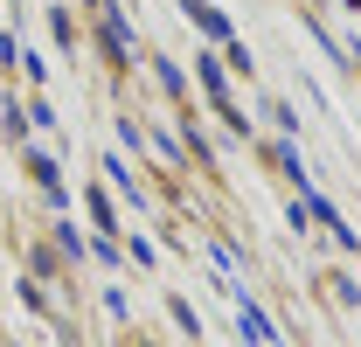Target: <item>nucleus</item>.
<instances>
[{
  "label": "nucleus",
  "mask_w": 361,
  "mask_h": 347,
  "mask_svg": "<svg viewBox=\"0 0 361 347\" xmlns=\"http://www.w3.org/2000/svg\"><path fill=\"white\" fill-rule=\"evenodd\" d=\"M97 42H104V56H111V63H126V14H118V7H104V28H97Z\"/></svg>",
  "instance_id": "f257e3e1"
}]
</instances>
